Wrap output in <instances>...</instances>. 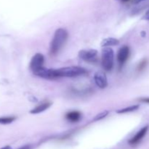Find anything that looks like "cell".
Wrapping results in <instances>:
<instances>
[{"mask_svg":"<svg viewBox=\"0 0 149 149\" xmlns=\"http://www.w3.org/2000/svg\"><path fill=\"white\" fill-rule=\"evenodd\" d=\"M68 32L65 29L60 28L55 31L49 48V52L52 55H55L62 49L68 39Z\"/></svg>","mask_w":149,"mask_h":149,"instance_id":"cell-1","label":"cell"},{"mask_svg":"<svg viewBox=\"0 0 149 149\" xmlns=\"http://www.w3.org/2000/svg\"><path fill=\"white\" fill-rule=\"evenodd\" d=\"M55 75L57 78L60 77H77L84 75L87 71L82 67L79 66H68L64 68L55 69Z\"/></svg>","mask_w":149,"mask_h":149,"instance_id":"cell-2","label":"cell"},{"mask_svg":"<svg viewBox=\"0 0 149 149\" xmlns=\"http://www.w3.org/2000/svg\"><path fill=\"white\" fill-rule=\"evenodd\" d=\"M114 53L111 47H104L102 50V65L106 71H111L113 68Z\"/></svg>","mask_w":149,"mask_h":149,"instance_id":"cell-3","label":"cell"},{"mask_svg":"<svg viewBox=\"0 0 149 149\" xmlns=\"http://www.w3.org/2000/svg\"><path fill=\"white\" fill-rule=\"evenodd\" d=\"M79 57L86 62H95L97 60V51L96 49H82L79 52Z\"/></svg>","mask_w":149,"mask_h":149,"instance_id":"cell-4","label":"cell"},{"mask_svg":"<svg viewBox=\"0 0 149 149\" xmlns=\"http://www.w3.org/2000/svg\"><path fill=\"white\" fill-rule=\"evenodd\" d=\"M33 73L34 75L37 76V77L43 79H57L55 69H52V68H46L45 67H42V68L34 71Z\"/></svg>","mask_w":149,"mask_h":149,"instance_id":"cell-5","label":"cell"},{"mask_svg":"<svg viewBox=\"0 0 149 149\" xmlns=\"http://www.w3.org/2000/svg\"><path fill=\"white\" fill-rule=\"evenodd\" d=\"M44 62H45V57L42 54L36 53L32 58L30 63V68L31 71H34L39 68L43 67Z\"/></svg>","mask_w":149,"mask_h":149,"instance_id":"cell-6","label":"cell"},{"mask_svg":"<svg viewBox=\"0 0 149 149\" xmlns=\"http://www.w3.org/2000/svg\"><path fill=\"white\" fill-rule=\"evenodd\" d=\"M94 80L96 85L100 89H104L108 85V80L106 75L103 71H97L95 74Z\"/></svg>","mask_w":149,"mask_h":149,"instance_id":"cell-7","label":"cell"},{"mask_svg":"<svg viewBox=\"0 0 149 149\" xmlns=\"http://www.w3.org/2000/svg\"><path fill=\"white\" fill-rule=\"evenodd\" d=\"M148 129H149L148 125H146V126L143 127L142 129L140 130L135 134V136L132 137V138L130 140L129 143L130 144L131 146H135L138 143H139L142 141L143 138L146 136Z\"/></svg>","mask_w":149,"mask_h":149,"instance_id":"cell-8","label":"cell"},{"mask_svg":"<svg viewBox=\"0 0 149 149\" xmlns=\"http://www.w3.org/2000/svg\"><path fill=\"white\" fill-rule=\"evenodd\" d=\"M130 55V48L128 46L124 45L118 51L117 61L120 65H123L127 61Z\"/></svg>","mask_w":149,"mask_h":149,"instance_id":"cell-9","label":"cell"},{"mask_svg":"<svg viewBox=\"0 0 149 149\" xmlns=\"http://www.w3.org/2000/svg\"><path fill=\"white\" fill-rule=\"evenodd\" d=\"M52 103H49V102H45V103H42V104L39 105L38 106H36V108L32 109L31 111H30V113L31 114H37V113H40L42 112L45 111H46L47 109H49V107L51 106Z\"/></svg>","mask_w":149,"mask_h":149,"instance_id":"cell-10","label":"cell"},{"mask_svg":"<svg viewBox=\"0 0 149 149\" xmlns=\"http://www.w3.org/2000/svg\"><path fill=\"white\" fill-rule=\"evenodd\" d=\"M81 113L79 111H70L65 115V118H66L67 120L71 122H77L81 119Z\"/></svg>","mask_w":149,"mask_h":149,"instance_id":"cell-11","label":"cell"},{"mask_svg":"<svg viewBox=\"0 0 149 149\" xmlns=\"http://www.w3.org/2000/svg\"><path fill=\"white\" fill-rule=\"evenodd\" d=\"M119 44V41L117 39L115 38L109 37L104 39L101 42V45L103 47H109L110 46H115V45H118Z\"/></svg>","mask_w":149,"mask_h":149,"instance_id":"cell-12","label":"cell"},{"mask_svg":"<svg viewBox=\"0 0 149 149\" xmlns=\"http://www.w3.org/2000/svg\"><path fill=\"white\" fill-rule=\"evenodd\" d=\"M139 109V105H134V106H130L129 107L125 108V109H119L116 111L117 113H129V112H132L134 111H136Z\"/></svg>","mask_w":149,"mask_h":149,"instance_id":"cell-13","label":"cell"},{"mask_svg":"<svg viewBox=\"0 0 149 149\" xmlns=\"http://www.w3.org/2000/svg\"><path fill=\"white\" fill-rule=\"evenodd\" d=\"M109 113V111H104L98 113V114L96 115V116H95V118L93 119V121H94V122H97V121H100L101 120V119H104L105 117H106V116H108Z\"/></svg>","mask_w":149,"mask_h":149,"instance_id":"cell-14","label":"cell"},{"mask_svg":"<svg viewBox=\"0 0 149 149\" xmlns=\"http://www.w3.org/2000/svg\"><path fill=\"white\" fill-rule=\"evenodd\" d=\"M15 119V118L13 117V116H10V117H1L0 118V124L2 125H7V124H10Z\"/></svg>","mask_w":149,"mask_h":149,"instance_id":"cell-15","label":"cell"},{"mask_svg":"<svg viewBox=\"0 0 149 149\" xmlns=\"http://www.w3.org/2000/svg\"><path fill=\"white\" fill-rule=\"evenodd\" d=\"M147 64H148V61H147L146 59H143L141 63H140L139 65H138V69L139 70V71H142V70H143L144 68L146 67Z\"/></svg>","mask_w":149,"mask_h":149,"instance_id":"cell-16","label":"cell"},{"mask_svg":"<svg viewBox=\"0 0 149 149\" xmlns=\"http://www.w3.org/2000/svg\"><path fill=\"white\" fill-rule=\"evenodd\" d=\"M140 101L143 102V103H149V97H143V98L140 99Z\"/></svg>","mask_w":149,"mask_h":149,"instance_id":"cell-17","label":"cell"},{"mask_svg":"<svg viewBox=\"0 0 149 149\" xmlns=\"http://www.w3.org/2000/svg\"><path fill=\"white\" fill-rule=\"evenodd\" d=\"M143 19H144V20H149V10L146 12V14L144 15Z\"/></svg>","mask_w":149,"mask_h":149,"instance_id":"cell-18","label":"cell"},{"mask_svg":"<svg viewBox=\"0 0 149 149\" xmlns=\"http://www.w3.org/2000/svg\"><path fill=\"white\" fill-rule=\"evenodd\" d=\"M145 0H133V3L134 4H138V3L141 2V1H143Z\"/></svg>","mask_w":149,"mask_h":149,"instance_id":"cell-19","label":"cell"},{"mask_svg":"<svg viewBox=\"0 0 149 149\" xmlns=\"http://www.w3.org/2000/svg\"><path fill=\"white\" fill-rule=\"evenodd\" d=\"M19 149H31V147L30 146H25L21 147V148H20Z\"/></svg>","mask_w":149,"mask_h":149,"instance_id":"cell-20","label":"cell"},{"mask_svg":"<svg viewBox=\"0 0 149 149\" xmlns=\"http://www.w3.org/2000/svg\"><path fill=\"white\" fill-rule=\"evenodd\" d=\"M122 1H124V2H126V1H128L129 0H122Z\"/></svg>","mask_w":149,"mask_h":149,"instance_id":"cell-21","label":"cell"},{"mask_svg":"<svg viewBox=\"0 0 149 149\" xmlns=\"http://www.w3.org/2000/svg\"><path fill=\"white\" fill-rule=\"evenodd\" d=\"M2 149H10V147H6V148H4Z\"/></svg>","mask_w":149,"mask_h":149,"instance_id":"cell-22","label":"cell"}]
</instances>
